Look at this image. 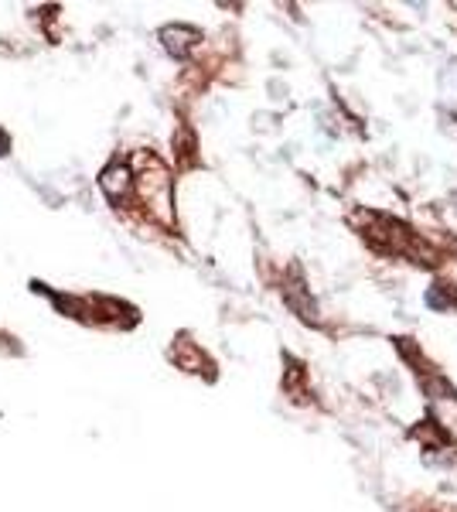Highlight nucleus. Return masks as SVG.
<instances>
[{"mask_svg":"<svg viewBox=\"0 0 457 512\" xmlns=\"http://www.w3.org/2000/svg\"><path fill=\"white\" fill-rule=\"evenodd\" d=\"M7 151H11V140H7V134L0 130V158H4Z\"/></svg>","mask_w":457,"mask_h":512,"instance_id":"f257e3e1","label":"nucleus"}]
</instances>
